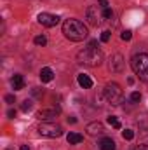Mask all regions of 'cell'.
<instances>
[{"instance_id":"cell-1","label":"cell","mask_w":148,"mask_h":150,"mask_svg":"<svg viewBox=\"0 0 148 150\" xmlns=\"http://www.w3.org/2000/svg\"><path fill=\"white\" fill-rule=\"evenodd\" d=\"M63 33L66 38H70L73 42H80V40L87 38V35H89L85 25L78 19H72V18L63 23Z\"/></svg>"},{"instance_id":"cell-2","label":"cell","mask_w":148,"mask_h":150,"mask_svg":"<svg viewBox=\"0 0 148 150\" xmlns=\"http://www.w3.org/2000/svg\"><path fill=\"white\" fill-rule=\"evenodd\" d=\"M77 61L84 67H99L103 63V52L98 47H87L77 54Z\"/></svg>"},{"instance_id":"cell-3","label":"cell","mask_w":148,"mask_h":150,"mask_svg":"<svg viewBox=\"0 0 148 150\" xmlns=\"http://www.w3.org/2000/svg\"><path fill=\"white\" fill-rule=\"evenodd\" d=\"M131 67H132L134 74L143 82H148V54H145V52L134 54L131 59Z\"/></svg>"},{"instance_id":"cell-4","label":"cell","mask_w":148,"mask_h":150,"mask_svg":"<svg viewBox=\"0 0 148 150\" xmlns=\"http://www.w3.org/2000/svg\"><path fill=\"white\" fill-rule=\"evenodd\" d=\"M103 94H105L106 101L111 103V105H118V103L122 101V89H120V86H118L117 82H110V84H106Z\"/></svg>"},{"instance_id":"cell-5","label":"cell","mask_w":148,"mask_h":150,"mask_svg":"<svg viewBox=\"0 0 148 150\" xmlns=\"http://www.w3.org/2000/svg\"><path fill=\"white\" fill-rule=\"evenodd\" d=\"M38 133L45 138H59L63 134V127L54 122H42L38 126Z\"/></svg>"},{"instance_id":"cell-6","label":"cell","mask_w":148,"mask_h":150,"mask_svg":"<svg viewBox=\"0 0 148 150\" xmlns=\"http://www.w3.org/2000/svg\"><path fill=\"white\" fill-rule=\"evenodd\" d=\"M103 7H98V5H91L87 11H85V18L87 21L92 25V26H99L103 23V12H101Z\"/></svg>"},{"instance_id":"cell-7","label":"cell","mask_w":148,"mask_h":150,"mask_svg":"<svg viewBox=\"0 0 148 150\" xmlns=\"http://www.w3.org/2000/svg\"><path fill=\"white\" fill-rule=\"evenodd\" d=\"M124 67H125V59H124V56H122L120 52H115V54H111V56H110V63H108V68H110V72L120 74V72L124 70Z\"/></svg>"},{"instance_id":"cell-8","label":"cell","mask_w":148,"mask_h":150,"mask_svg":"<svg viewBox=\"0 0 148 150\" xmlns=\"http://www.w3.org/2000/svg\"><path fill=\"white\" fill-rule=\"evenodd\" d=\"M37 19L42 26H47V28H52V26H56L59 23V18L54 16V14H49V12H40Z\"/></svg>"},{"instance_id":"cell-9","label":"cell","mask_w":148,"mask_h":150,"mask_svg":"<svg viewBox=\"0 0 148 150\" xmlns=\"http://www.w3.org/2000/svg\"><path fill=\"white\" fill-rule=\"evenodd\" d=\"M59 110L56 108H44V110H38L37 112V119L38 120H54L58 117Z\"/></svg>"},{"instance_id":"cell-10","label":"cell","mask_w":148,"mask_h":150,"mask_svg":"<svg viewBox=\"0 0 148 150\" xmlns=\"http://www.w3.org/2000/svg\"><path fill=\"white\" fill-rule=\"evenodd\" d=\"M85 131H87L91 136H98V134H103V133H105V126H103L101 122L94 120V122H89V124H87Z\"/></svg>"},{"instance_id":"cell-11","label":"cell","mask_w":148,"mask_h":150,"mask_svg":"<svg viewBox=\"0 0 148 150\" xmlns=\"http://www.w3.org/2000/svg\"><path fill=\"white\" fill-rule=\"evenodd\" d=\"M66 142H68L70 145H78V143L84 142V136H82L80 133H68V134H66Z\"/></svg>"},{"instance_id":"cell-12","label":"cell","mask_w":148,"mask_h":150,"mask_svg":"<svg viewBox=\"0 0 148 150\" xmlns=\"http://www.w3.org/2000/svg\"><path fill=\"white\" fill-rule=\"evenodd\" d=\"M77 80H78L80 87H84V89H91V87H92V80H91V77H89V75L80 74L78 77H77Z\"/></svg>"},{"instance_id":"cell-13","label":"cell","mask_w":148,"mask_h":150,"mask_svg":"<svg viewBox=\"0 0 148 150\" xmlns=\"http://www.w3.org/2000/svg\"><path fill=\"white\" fill-rule=\"evenodd\" d=\"M54 79V72L51 68H42L40 70V80L42 82H51Z\"/></svg>"},{"instance_id":"cell-14","label":"cell","mask_w":148,"mask_h":150,"mask_svg":"<svg viewBox=\"0 0 148 150\" xmlns=\"http://www.w3.org/2000/svg\"><path fill=\"white\" fill-rule=\"evenodd\" d=\"M99 149L101 150H115V142L111 140V138H103L101 142H99Z\"/></svg>"},{"instance_id":"cell-15","label":"cell","mask_w":148,"mask_h":150,"mask_svg":"<svg viewBox=\"0 0 148 150\" xmlns=\"http://www.w3.org/2000/svg\"><path fill=\"white\" fill-rule=\"evenodd\" d=\"M12 87H14L16 91H19V89L25 87V79H23V75H14V77H12Z\"/></svg>"},{"instance_id":"cell-16","label":"cell","mask_w":148,"mask_h":150,"mask_svg":"<svg viewBox=\"0 0 148 150\" xmlns=\"http://www.w3.org/2000/svg\"><path fill=\"white\" fill-rule=\"evenodd\" d=\"M108 124H110L111 127H115V129H120V122H118V119H117V117H113V115L108 117Z\"/></svg>"},{"instance_id":"cell-17","label":"cell","mask_w":148,"mask_h":150,"mask_svg":"<svg viewBox=\"0 0 148 150\" xmlns=\"http://www.w3.org/2000/svg\"><path fill=\"white\" fill-rule=\"evenodd\" d=\"M32 107H33V103H32L30 100H25V101H23V105H21V110H23V112H30V110H32Z\"/></svg>"},{"instance_id":"cell-18","label":"cell","mask_w":148,"mask_h":150,"mask_svg":"<svg viewBox=\"0 0 148 150\" xmlns=\"http://www.w3.org/2000/svg\"><path fill=\"white\" fill-rule=\"evenodd\" d=\"M122 138H124V140H132V138H134V131H131V129L122 131Z\"/></svg>"},{"instance_id":"cell-19","label":"cell","mask_w":148,"mask_h":150,"mask_svg":"<svg viewBox=\"0 0 148 150\" xmlns=\"http://www.w3.org/2000/svg\"><path fill=\"white\" fill-rule=\"evenodd\" d=\"M103 18H105V19H111V18H113V11H111L110 7H105V9H103Z\"/></svg>"},{"instance_id":"cell-20","label":"cell","mask_w":148,"mask_h":150,"mask_svg":"<svg viewBox=\"0 0 148 150\" xmlns=\"http://www.w3.org/2000/svg\"><path fill=\"white\" fill-rule=\"evenodd\" d=\"M120 38H122V40H131V38H132V33H131V30H124V32L120 33Z\"/></svg>"},{"instance_id":"cell-21","label":"cell","mask_w":148,"mask_h":150,"mask_svg":"<svg viewBox=\"0 0 148 150\" xmlns=\"http://www.w3.org/2000/svg\"><path fill=\"white\" fill-rule=\"evenodd\" d=\"M35 44L37 45H45L47 44V38L44 37V35H38V37H35Z\"/></svg>"},{"instance_id":"cell-22","label":"cell","mask_w":148,"mask_h":150,"mask_svg":"<svg viewBox=\"0 0 148 150\" xmlns=\"http://www.w3.org/2000/svg\"><path fill=\"white\" fill-rule=\"evenodd\" d=\"M131 101H132V103H138V101H141V94L134 91V93L131 94Z\"/></svg>"},{"instance_id":"cell-23","label":"cell","mask_w":148,"mask_h":150,"mask_svg":"<svg viewBox=\"0 0 148 150\" xmlns=\"http://www.w3.org/2000/svg\"><path fill=\"white\" fill-rule=\"evenodd\" d=\"M110 37H111V33L108 32V30H106V32H103V33H101V42H108Z\"/></svg>"},{"instance_id":"cell-24","label":"cell","mask_w":148,"mask_h":150,"mask_svg":"<svg viewBox=\"0 0 148 150\" xmlns=\"http://www.w3.org/2000/svg\"><path fill=\"white\" fill-rule=\"evenodd\" d=\"M5 101H7V103H14V96H12V94H7V96H5Z\"/></svg>"},{"instance_id":"cell-25","label":"cell","mask_w":148,"mask_h":150,"mask_svg":"<svg viewBox=\"0 0 148 150\" xmlns=\"http://www.w3.org/2000/svg\"><path fill=\"white\" fill-rule=\"evenodd\" d=\"M98 2H99V7H103V9L108 7V0H98Z\"/></svg>"},{"instance_id":"cell-26","label":"cell","mask_w":148,"mask_h":150,"mask_svg":"<svg viewBox=\"0 0 148 150\" xmlns=\"http://www.w3.org/2000/svg\"><path fill=\"white\" fill-rule=\"evenodd\" d=\"M7 115H9V119H14V117H16V110H9Z\"/></svg>"},{"instance_id":"cell-27","label":"cell","mask_w":148,"mask_h":150,"mask_svg":"<svg viewBox=\"0 0 148 150\" xmlns=\"http://www.w3.org/2000/svg\"><path fill=\"white\" fill-rule=\"evenodd\" d=\"M134 150H148V145H138Z\"/></svg>"},{"instance_id":"cell-28","label":"cell","mask_w":148,"mask_h":150,"mask_svg":"<svg viewBox=\"0 0 148 150\" xmlns=\"http://www.w3.org/2000/svg\"><path fill=\"white\" fill-rule=\"evenodd\" d=\"M68 122H70V124H75V122H77V119H75V117H68Z\"/></svg>"},{"instance_id":"cell-29","label":"cell","mask_w":148,"mask_h":150,"mask_svg":"<svg viewBox=\"0 0 148 150\" xmlns=\"http://www.w3.org/2000/svg\"><path fill=\"white\" fill-rule=\"evenodd\" d=\"M19 150H30V149H28L26 145H21V149H19Z\"/></svg>"}]
</instances>
